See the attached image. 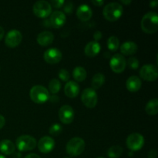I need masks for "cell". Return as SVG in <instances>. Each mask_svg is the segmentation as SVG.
Returning <instances> with one entry per match:
<instances>
[{"label": "cell", "mask_w": 158, "mask_h": 158, "mask_svg": "<svg viewBox=\"0 0 158 158\" xmlns=\"http://www.w3.org/2000/svg\"><path fill=\"white\" fill-rule=\"evenodd\" d=\"M141 29L144 32L154 34L158 30V15L156 12H149L141 19Z\"/></svg>", "instance_id": "6da1fadb"}, {"label": "cell", "mask_w": 158, "mask_h": 158, "mask_svg": "<svg viewBox=\"0 0 158 158\" xmlns=\"http://www.w3.org/2000/svg\"><path fill=\"white\" fill-rule=\"evenodd\" d=\"M123 6L118 2H110L103 8V15L107 21L115 22L123 15Z\"/></svg>", "instance_id": "7a4b0ae2"}, {"label": "cell", "mask_w": 158, "mask_h": 158, "mask_svg": "<svg viewBox=\"0 0 158 158\" xmlns=\"http://www.w3.org/2000/svg\"><path fill=\"white\" fill-rule=\"evenodd\" d=\"M86 143L83 139L80 137H73L66 143V153L70 157H77L84 151Z\"/></svg>", "instance_id": "3957f363"}, {"label": "cell", "mask_w": 158, "mask_h": 158, "mask_svg": "<svg viewBox=\"0 0 158 158\" xmlns=\"http://www.w3.org/2000/svg\"><path fill=\"white\" fill-rule=\"evenodd\" d=\"M30 98L34 103L37 104H43L46 103L49 98V93L45 86L41 85H35L32 86L29 92Z\"/></svg>", "instance_id": "277c9868"}, {"label": "cell", "mask_w": 158, "mask_h": 158, "mask_svg": "<svg viewBox=\"0 0 158 158\" xmlns=\"http://www.w3.org/2000/svg\"><path fill=\"white\" fill-rule=\"evenodd\" d=\"M36 140L30 135H21L15 140L17 149L22 152L32 151L36 147Z\"/></svg>", "instance_id": "5b68a950"}, {"label": "cell", "mask_w": 158, "mask_h": 158, "mask_svg": "<svg viewBox=\"0 0 158 158\" xmlns=\"http://www.w3.org/2000/svg\"><path fill=\"white\" fill-rule=\"evenodd\" d=\"M34 15H36L37 17L41 19L46 18L49 16L52 12V6L50 3L47 1L44 0H40V1L36 2L33 5L32 8Z\"/></svg>", "instance_id": "8992f818"}, {"label": "cell", "mask_w": 158, "mask_h": 158, "mask_svg": "<svg viewBox=\"0 0 158 158\" xmlns=\"http://www.w3.org/2000/svg\"><path fill=\"white\" fill-rule=\"evenodd\" d=\"M126 145L131 151H140L144 145V137L139 133H133L127 138Z\"/></svg>", "instance_id": "52a82bcc"}, {"label": "cell", "mask_w": 158, "mask_h": 158, "mask_svg": "<svg viewBox=\"0 0 158 158\" xmlns=\"http://www.w3.org/2000/svg\"><path fill=\"white\" fill-rule=\"evenodd\" d=\"M81 100L85 106L88 108H94L97 104L98 97L96 90L92 88H86L81 94Z\"/></svg>", "instance_id": "ba28073f"}, {"label": "cell", "mask_w": 158, "mask_h": 158, "mask_svg": "<svg viewBox=\"0 0 158 158\" xmlns=\"http://www.w3.org/2000/svg\"><path fill=\"white\" fill-rule=\"evenodd\" d=\"M140 76L143 80L154 82L158 77L157 67L153 64H147L142 66L140 69Z\"/></svg>", "instance_id": "9c48e42d"}, {"label": "cell", "mask_w": 158, "mask_h": 158, "mask_svg": "<svg viewBox=\"0 0 158 158\" xmlns=\"http://www.w3.org/2000/svg\"><path fill=\"white\" fill-rule=\"evenodd\" d=\"M110 66L115 73H121L127 66V60L121 54L117 53L113 56L110 61Z\"/></svg>", "instance_id": "30bf717a"}, {"label": "cell", "mask_w": 158, "mask_h": 158, "mask_svg": "<svg viewBox=\"0 0 158 158\" xmlns=\"http://www.w3.org/2000/svg\"><path fill=\"white\" fill-rule=\"evenodd\" d=\"M23 40V35L20 31L17 29H12L6 35L5 43L9 48H15L21 43Z\"/></svg>", "instance_id": "8fae6325"}, {"label": "cell", "mask_w": 158, "mask_h": 158, "mask_svg": "<svg viewBox=\"0 0 158 158\" xmlns=\"http://www.w3.org/2000/svg\"><path fill=\"white\" fill-rule=\"evenodd\" d=\"M74 110L69 105H63L59 110V118L64 124H70L73 121Z\"/></svg>", "instance_id": "7c38bea8"}, {"label": "cell", "mask_w": 158, "mask_h": 158, "mask_svg": "<svg viewBox=\"0 0 158 158\" xmlns=\"http://www.w3.org/2000/svg\"><path fill=\"white\" fill-rule=\"evenodd\" d=\"M62 57L63 55L61 51L57 48H50L47 49L45 51L43 55L44 60L49 64H56L60 63L62 60Z\"/></svg>", "instance_id": "4fadbf2b"}, {"label": "cell", "mask_w": 158, "mask_h": 158, "mask_svg": "<svg viewBox=\"0 0 158 158\" xmlns=\"http://www.w3.org/2000/svg\"><path fill=\"white\" fill-rule=\"evenodd\" d=\"M55 147V141L53 138L49 136H45L40 139L38 142L39 151L43 154H48L53 150Z\"/></svg>", "instance_id": "5bb4252c"}, {"label": "cell", "mask_w": 158, "mask_h": 158, "mask_svg": "<svg viewBox=\"0 0 158 158\" xmlns=\"http://www.w3.org/2000/svg\"><path fill=\"white\" fill-rule=\"evenodd\" d=\"M49 20L51 27L59 29V28H61L64 26L66 20V15H65L64 12H61V11H55V12L51 13L50 18Z\"/></svg>", "instance_id": "9a60e30c"}, {"label": "cell", "mask_w": 158, "mask_h": 158, "mask_svg": "<svg viewBox=\"0 0 158 158\" xmlns=\"http://www.w3.org/2000/svg\"><path fill=\"white\" fill-rule=\"evenodd\" d=\"M92 9L86 4H82L77 8V16L82 22H87L92 18Z\"/></svg>", "instance_id": "2e32d148"}, {"label": "cell", "mask_w": 158, "mask_h": 158, "mask_svg": "<svg viewBox=\"0 0 158 158\" xmlns=\"http://www.w3.org/2000/svg\"><path fill=\"white\" fill-rule=\"evenodd\" d=\"M64 93L69 98H75L80 93V86L75 81H68L64 86Z\"/></svg>", "instance_id": "e0dca14e"}, {"label": "cell", "mask_w": 158, "mask_h": 158, "mask_svg": "<svg viewBox=\"0 0 158 158\" xmlns=\"http://www.w3.org/2000/svg\"><path fill=\"white\" fill-rule=\"evenodd\" d=\"M142 82L140 77L137 76H131L127 80L126 87L131 93H136L141 88Z\"/></svg>", "instance_id": "ac0fdd59"}, {"label": "cell", "mask_w": 158, "mask_h": 158, "mask_svg": "<svg viewBox=\"0 0 158 158\" xmlns=\"http://www.w3.org/2000/svg\"><path fill=\"white\" fill-rule=\"evenodd\" d=\"M100 49H101V47L98 42L91 41L85 46L84 52L86 56L93 58L98 55L99 52H100Z\"/></svg>", "instance_id": "d6986e66"}, {"label": "cell", "mask_w": 158, "mask_h": 158, "mask_svg": "<svg viewBox=\"0 0 158 158\" xmlns=\"http://www.w3.org/2000/svg\"><path fill=\"white\" fill-rule=\"evenodd\" d=\"M54 40V35L49 31H43L37 36V43L42 46H47L52 44Z\"/></svg>", "instance_id": "ffe728a7"}, {"label": "cell", "mask_w": 158, "mask_h": 158, "mask_svg": "<svg viewBox=\"0 0 158 158\" xmlns=\"http://www.w3.org/2000/svg\"><path fill=\"white\" fill-rule=\"evenodd\" d=\"M138 46L136 43L132 41H127L122 43L120 47V50L123 55L131 56L135 54L137 52Z\"/></svg>", "instance_id": "44dd1931"}, {"label": "cell", "mask_w": 158, "mask_h": 158, "mask_svg": "<svg viewBox=\"0 0 158 158\" xmlns=\"http://www.w3.org/2000/svg\"><path fill=\"white\" fill-rule=\"evenodd\" d=\"M15 146L10 140H2L0 142V151L6 155H11L15 152Z\"/></svg>", "instance_id": "7402d4cb"}, {"label": "cell", "mask_w": 158, "mask_h": 158, "mask_svg": "<svg viewBox=\"0 0 158 158\" xmlns=\"http://www.w3.org/2000/svg\"><path fill=\"white\" fill-rule=\"evenodd\" d=\"M86 70L82 66H76L73 70V77L77 82H83L86 80Z\"/></svg>", "instance_id": "603a6c76"}, {"label": "cell", "mask_w": 158, "mask_h": 158, "mask_svg": "<svg viewBox=\"0 0 158 158\" xmlns=\"http://www.w3.org/2000/svg\"><path fill=\"white\" fill-rule=\"evenodd\" d=\"M105 83V76L103 75L101 73H98L95 74L94 76L92 79V89H94V90L96 89H98L104 84Z\"/></svg>", "instance_id": "cb8c5ba5"}, {"label": "cell", "mask_w": 158, "mask_h": 158, "mask_svg": "<svg viewBox=\"0 0 158 158\" xmlns=\"http://www.w3.org/2000/svg\"><path fill=\"white\" fill-rule=\"evenodd\" d=\"M145 111L148 114L154 116L158 113V100L157 98H154L150 100L145 106Z\"/></svg>", "instance_id": "d4e9b609"}, {"label": "cell", "mask_w": 158, "mask_h": 158, "mask_svg": "<svg viewBox=\"0 0 158 158\" xmlns=\"http://www.w3.org/2000/svg\"><path fill=\"white\" fill-rule=\"evenodd\" d=\"M123 152V149L122 147L115 145L112 146L107 151V156L110 158H119L122 155Z\"/></svg>", "instance_id": "484cf974"}, {"label": "cell", "mask_w": 158, "mask_h": 158, "mask_svg": "<svg viewBox=\"0 0 158 158\" xmlns=\"http://www.w3.org/2000/svg\"><path fill=\"white\" fill-rule=\"evenodd\" d=\"M120 47V40L115 35L109 37L107 40V48L112 52H115Z\"/></svg>", "instance_id": "4316f807"}, {"label": "cell", "mask_w": 158, "mask_h": 158, "mask_svg": "<svg viewBox=\"0 0 158 158\" xmlns=\"http://www.w3.org/2000/svg\"><path fill=\"white\" fill-rule=\"evenodd\" d=\"M60 89H61V83L60 82V80L57 79H52L50 80L49 83V89L51 94L56 95V94H58Z\"/></svg>", "instance_id": "83f0119b"}, {"label": "cell", "mask_w": 158, "mask_h": 158, "mask_svg": "<svg viewBox=\"0 0 158 158\" xmlns=\"http://www.w3.org/2000/svg\"><path fill=\"white\" fill-rule=\"evenodd\" d=\"M49 131L50 135L54 136V137H57V136H59L62 133V131H63V127H62V126L60 123H55L50 127Z\"/></svg>", "instance_id": "f1b7e54d"}, {"label": "cell", "mask_w": 158, "mask_h": 158, "mask_svg": "<svg viewBox=\"0 0 158 158\" xmlns=\"http://www.w3.org/2000/svg\"><path fill=\"white\" fill-rule=\"evenodd\" d=\"M58 76L60 80L63 82H68L69 80V79H70V74H69V71L65 69H60L59 71Z\"/></svg>", "instance_id": "f546056e"}, {"label": "cell", "mask_w": 158, "mask_h": 158, "mask_svg": "<svg viewBox=\"0 0 158 158\" xmlns=\"http://www.w3.org/2000/svg\"><path fill=\"white\" fill-rule=\"evenodd\" d=\"M127 64L128 65L130 69H137L139 67L140 63H139V60L137 58H135V57H131V58L128 59L127 62Z\"/></svg>", "instance_id": "4dcf8cb0"}, {"label": "cell", "mask_w": 158, "mask_h": 158, "mask_svg": "<svg viewBox=\"0 0 158 158\" xmlns=\"http://www.w3.org/2000/svg\"><path fill=\"white\" fill-rule=\"evenodd\" d=\"M64 12L67 14H70L73 12V4L71 2H67L64 3Z\"/></svg>", "instance_id": "1f68e13d"}, {"label": "cell", "mask_w": 158, "mask_h": 158, "mask_svg": "<svg viewBox=\"0 0 158 158\" xmlns=\"http://www.w3.org/2000/svg\"><path fill=\"white\" fill-rule=\"evenodd\" d=\"M65 1L63 0H52L50 2L51 6H53L56 9H59V8L62 7L64 5Z\"/></svg>", "instance_id": "d6a6232c"}, {"label": "cell", "mask_w": 158, "mask_h": 158, "mask_svg": "<svg viewBox=\"0 0 158 158\" xmlns=\"http://www.w3.org/2000/svg\"><path fill=\"white\" fill-rule=\"evenodd\" d=\"M102 35H102V32H100V31H96L94 34V40H95V41L97 42L100 40H101Z\"/></svg>", "instance_id": "836d02e7"}, {"label": "cell", "mask_w": 158, "mask_h": 158, "mask_svg": "<svg viewBox=\"0 0 158 158\" xmlns=\"http://www.w3.org/2000/svg\"><path fill=\"white\" fill-rule=\"evenodd\" d=\"M157 151H155V150H151V151H149V153L148 154V158H156L157 157Z\"/></svg>", "instance_id": "e575fe53"}, {"label": "cell", "mask_w": 158, "mask_h": 158, "mask_svg": "<svg viewBox=\"0 0 158 158\" xmlns=\"http://www.w3.org/2000/svg\"><path fill=\"white\" fill-rule=\"evenodd\" d=\"M92 3L94 5V6H99V7H100V6H103L104 2L102 1V0H93Z\"/></svg>", "instance_id": "d590c367"}, {"label": "cell", "mask_w": 158, "mask_h": 158, "mask_svg": "<svg viewBox=\"0 0 158 158\" xmlns=\"http://www.w3.org/2000/svg\"><path fill=\"white\" fill-rule=\"evenodd\" d=\"M49 100H50V101L52 102V103H57V102H58L59 100H60V98H59V97H57L56 95H53V96H52V97H50V96H49Z\"/></svg>", "instance_id": "8d00e7d4"}, {"label": "cell", "mask_w": 158, "mask_h": 158, "mask_svg": "<svg viewBox=\"0 0 158 158\" xmlns=\"http://www.w3.org/2000/svg\"><path fill=\"white\" fill-rule=\"evenodd\" d=\"M158 6V1L157 0H152V1L150 2V7L153 8V9H155Z\"/></svg>", "instance_id": "74e56055"}, {"label": "cell", "mask_w": 158, "mask_h": 158, "mask_svg": "<svg viewBox=\"0 0 158 158\" xmlns=\"http://www.w3.org/2000/svg\"><path fill=\"white\" fill-rule=\"evenodd\" d=\"M5 123H6V119L2 115L0 114V130L5 126Z\"/></svg>", "instance_id": "f35d334b"}, {"label": "cell", "mask_w": 158, "mask_h": 158, "mask_svg": "<svg viewBox=\"0 0 158 158\" xmlns=\"http://www.w3.org/2000/svg\"><path fill=\"white\" fill-rule=\"evenodd\" d=\"M24 158H41V157H40V156L36 154H28V155H26Z\"/></svg>", "instance_id": "ab89813d"}, {"label": "cell", "mask_w": 158, "mask_h": 158, "mask_svg": "<svg viewBox=\"0 0 158 158\" xmlns=\"http://www.w3.org/2000/svg\"><path fill=\"white\" fill-rule=\"evenodd\" d=\"M22 155L19 152H14L12 154V158H21Z\"/></svg>", "instance_id": "60d3db41"}, {"label": "cell", "mask_w": 158, "mask_h": 158, "mask_svg": "<svg viewBox=\"0 0 158 158\" xmlns=\"http://www.w3.org/2000/svg\"><path fill=\"white\" fill-rule=\"evenodd\" d=\"M4 35H5L4 29H3L2 27H1V26H0V40H2V38L4 37Z\"/></svg>", "instance_id": "b9f144b4"}, {"label": "cell", "mask_w": 158, "mask_h": 158, "mask_svg": "<svg viewBox=\"0 0 158 158\" xmlns=\"http://www.w3.org/2000/svg\"><path fill=\"white\" fill-rule=\"evenodd\" d=\"M121 3H123V4L125 5H130L131 3V0H121Z\"/></svg>", "instance_id": "7bdbcfd3"}, {"label": "cell", "mask_w": 158, "mask_h": 158, "mask_svg": "<svg viewBox=\"0 0 158 158\" xmlns=\"http://www.w3.org/2000/svg\"><path fill=\"white\" fill-rule=\"evenodd\" d=\"M0 158H6V157H5L4 155H2V154H0Z\"/></svg>", "instance_id": "ee69618b"}, {"label": "cell", "mask_w": 158, "mask_h": 158, "mask_svg": "<svg viewBox=\"0 0 158 158\" xmlns=\"http://www.w3.org/2000/svg\"><path fill=\"white\" fill-rule=\"evenodd\" d=\"M97 158H104V157H97Z\"/></svg>", "instance_id": "f6af8a7d"}, {"label": "cell", "mask_w": 158, "mask_h": 158, "mask_svg": "<svg viewBox=\"0 0 158 158\" xmlns=\"http://www.w3.org/2000/svg\"><path fill=\"white\" fill-rule=\"evenodd\" d=\"M65 158H69V157H65Z\"/></svg>", "instance_id": "bcb514c9"}]
</instances>
